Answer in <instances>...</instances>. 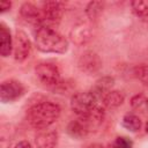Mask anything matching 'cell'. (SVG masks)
Segmentation results:
<instances>
[{
    "mask_svg": "<svg viewBox=\"0 0 148 148\" xmlns=\"http://www.w3.org/2000/svg\"><path fill=\"white\" fill-rule=\"evenodd\" d=\"M21 16L29 23L35 24L37 27L42 25L43 22V10L42 8H38L31 2H24L20 8Z\"/></svg>",
    "mask_w": 148,
    "mask_h": 148,
    "instance_id": "9",
    "label": "cell"
},
{
    "mask_svg": "<svg viewBox=\"0 0 148 148\" xmlns=\"http://www.w3.org/2000/svg\"><path fill=\"white\" fill-rule=\"evenodd\" d=\"M69 37L73 40V43H75L77 45H82L91 38V30L87 24L80 23L71 30Z\"/></svg>",
    "mask_w": 148,
    "mask_h": 148,
    "instance_id": "11",
    "label": "cell"
},
{
    "mask_svg": "<svg viewBox=\"0 0 148 148\" xmlns=\"http://www.w3.org/2000/svg\"><path fill=\"white\" fill-rule=\"evenodd\" d=\"M97 102L98 99L91 91H81L72 96L71 108L79 117H81L95 109L97 106Z\"/></svg>",
    "mask_w": 148,
    "mask_h": 148,
    "instance_id": "4",
    "label": "cell"
},
{
    "mask_svg": "<svg viewBox=\"0 0 148 148\" xmlns=\"http://www.w3.org/2000/svg\"><path fill=\"white\" fill-rule=\"evenodd\" d=\"M123 126L131 132H138L141 128V120L138 116L128 113L123 118Z\"/></svg>",
    "mask_w": 148,
    "mask_h": 148,
    "instance_id": "16",
    "label": "cell"
},
{
    "mask_svg": "<svg viewBox=\"0 0 148 148\" xmlns=\"http://www.w3.org/2000/svg\"><path fill=\"white\" fill-rule=\"evenodd\" d=\"M146 132H147V133H148V123H147V124H146Z\"/></svg>",
    "mask_w": 148,
    "mask_h": 148,
    "instance_id": "25",
    "label": "cell"
},
{
    "mask_svg": "<svg viewBox=\"0 0 148 148\" xmlns=\"http://www.w3.org/2000/svg\"><path fill=\"white\" fill-rule=\"evenodd\" d=\"M103 7H104V3L102 1H91L88 3L86 8V14L88 15L89 18H95L102 13Z\"/></svg>",
    "mask_w": 148,
    "mask_h": 148,
    "instance_id": "18",
    "label": "cell"
},
{
    "mask_svg": "<svg viewBox=\"0 0 148 148\" xmlns=\"http://www.w3.org/2000/svg\"><path fill=\"white\" fill-rule=\"evenodd\" d=\"M133 13L139 17H148V0H134L131 2Z\"/></svg>",
    "mask_w": 148,
    "mask_h": 148,
    "instance_id": "17",
    "label": "cell"
},
{
    "mask_svg": "<svg viewBox=\"0 0 148 148\" xmlns=\"http://www.w3.org/2000/svg\"><path fill=\"white\" fill-rule=\"evenodd\" d=\"M77 66L83 73L91 75V74L97 73L101 69L102 60L97 53H95L92 51H87V52L82 53L81 57L79 58Z\"/></svg>",
    "mask_w": 148,
    "mask_h": 148,
    "instance_id": "7",
    "label": "cell"
},
{
    "mask_svg": "<svg viewBox=\"0 0 148 148\" xmlns=\"http://www.w3.org/2000/svg\"><path fill=\"white\" fill-rule=\"evenodd\" d=\"M133 142L126 136H118L114 139L112 143L108 146V148H132Z\"/></svg>",
    "mask_w": 148,
    "mask_h": 148,
    "instance_id": "19",
    "label": "cell"
},
{
    "mask_svg": "<svg viewBox=\"0 0 148 148\" xmlns=\"http://www.w3.org/2000/svg\"><path fill=\"white\" fill-rule=\"evenodd\" d=\"M24 87L20 81L6 80L0 86V99L2 103H9L18 99L24 94Z\"/></svg>",
    "mask_w": 148,
    "mask_h": 148,
    "instance_id": "6",
    "label": "cell"
},
{
    "mask_svg": "<svg viewBox=\"0 0 148 148\" xmlns=\"http://www.w3.org/2000/svg\"><path fill=\"white\" fill-rule=\"evenodd\" d=\"M14 148H32V147H31V145H30L29 141H27V140H22V141H20L18 143H16Z\"/></svg>",
    "mask_w": 148,
    "mask_h": 148,
    "instance_id": "23",
    "label": "cell"
},
{
    "mask_svg": "<svg viewBox=\"0 0 148 148\" xmlns=\"http://www.w3.org/2000/svg\"><path fill=\"white\" fill-rule=\"evenodd\" d=\"M35 44L38 50L45 53H65L68 49V40L57 30L47 27H39L35 32Z\"/></svg>",
    "mask_w": 148,
    "mask_h": 148,
    "instance_id": "2",
    "label": "cell"
},
{
    "mask_svg": "<svg viewBox=\"0 0 148 148\" xmlns=\"http://www.w3.org/2000/svg\"><path fill=\"white\" fill-rule=\"evenodd\" d=\"M13 39L8 27L5 23L0 24V54L2 57H8L13 50Z\"/></svg>",
    "mask_w": 148,
    "mask_h": 148,
    "instance_id": "12",
    "label": "cell"
},
{
    "mask_svg": "<svg viewBox=\"0 0 148 148\" xmlns=\"http://www.w3.org/2000/svg\"><path fill=\"white\" fill-rule=\"evenodd\" d=\"M37 148H56L58 142V133L53 130H43L36 136Z\"/></svg>",
    "mask_w": 148,
    "mask_h": 148,
    "instance_id": "10",
    "label": "cell"
},
{
    "mask_svg": "<svg viewBox=\"0 0 148 148\" xmlns=\"http://www.w3.org/2000/svg\"><path fill=\"white\" fill-rule=\"evenodd\" d=\"M10 7H12V2L10 1H6V0L0 1V9H1V12H6V10L10 9Z\"/></svg>",
    "mask_w": 148,
    "mask_h": 148,
    "instance_id": "22",
    "label": "cell"
},
{
    "mask_svg": "<svg viewBox=\"0 0 148 148\" xmlns=\"http://www.w3.org/2000/svg\"><path fill=\"white\" fill-rule=\"evenodd\" d=\"M147 97H145L143 95H135L133 98H132V101H131V104H132V106L134 108V109H146V103H147Z\"/></svg>",
    "mask_w": 148,
    "mask_h": 148,
    "instance_id": "21",
    "label": "cell"
},
{
    "mask_svg": "<svg viewBox=\"0 0 148 148\" xmlns=\"http://www.w3.org/2000/svg\"><path fill=\"white\" fill-rule=\"evenodd\" d=\"M135 77H138L141 82L148 86V65H140L136 66L133 71Z\"/></svg>",
    "mask_w": 148,
    "mask_h": 148,
    "instance_id": "20",
    "label": "cell"
},
{
    "mask_svg": "<svg viewBox=\"0 0 148 148\" xmlns=\"http://www.w3.org/2000/svg\"><path fill=\"white\" fill-rule=\"evenodd\" d=\"M39 81L50 88H57L61 84V75L57 65L52 62H39L35 68Z\"/></svg>",
    "mask_w": 148,
    "mask_h": 148,
    "instance_id": "3",
    "label": "cell"
},
{
    "mask_svg": "<svg viewBox=\"0 0 148 148\" xmlns=\"http://www.w3.org/2000/svg\"><path fill=\"white\" fill-rule=\"evenodd\" d=\"M13 50H14V57L18 61H23L29 57L31 52V43L28 36L23 31L16 32L13 44Z\"/></svg>",
    "mask_w": 148,
    "mask_h": 148,
    "instance_id": "8",
    "label": "cell"
},
{
    "mask_svg": "<svg viewBox=\"0 0 148 148\" xmlns=\"http://www.w3.org/2000/svg\"><path fill=\"white\" fill-rule=\"evenodd\" d=\"M88 148H104V147H102L101 145H91V146H89Z\"/></svg>",
    "mask_w": 148,
    "mask_h": 148,
    "instance_id": "24",
    "label": "cell"
},
{
    "mask_svg": "<svg viewBox=\"0 0 148 148\" xmlns=\"http://www.w3.org/2000/svg\"><path fill=\"white\" fill-rule=\"evenodd\" d=\"M60 106L52 102H40L29 108L27 119L29 124L37 130H46L54 124L60 116Z\"/></svg>",
    "mask_w": 148,
    "mask_h": 148,
    "instance_id": "1",
    "label": "cell"
},
{
    "mask_svg": "<svg viewBox=\"0 0 148 148\" xmlns=\"http://www.w3.org/2000/svg\"><path fill=\"white\" fill-rule=\"evenodd\" d=\"M124 99H125V96L123 92H120L118 90H111L103 97L102 101L106 108L112 109V108H117V106L121 105Z\"/></svg>",
    "mask_w": 148,
    "mask_h": 148,
    "instance_id": "15",
    "label": "cell"
},
{
    "mask_svg": "<svg viewBox=\"0 0 148 148\" xmlns=\"http://www.w3.org/2000/svg\"><path fill=\"white\" fill-rule=\"evenodd\" d=\"M114 80L111 76H103L99 80H97L94 84V87L91 88V92L96 96L97 99H103V97L111 91V88L113 87Z\"/></svg>",
    "mask_w": 148,
    "mask_h": 148,
    "instance_id": "13",
    "label": "cell"
},
{
    "mask_svg": "<svg viewBox=\"0 0 148 148\" xmlns=\"http://www.w3.org/2000/svg\"><path fill=\"white\" fill-rule=\"evenodd\" d=\"M65 9V3L60 1H46L43 3V22L40 27L54 28L61 20ZM39 28V27H38Z\"/></svg>",
    "mask_w": 148,
    "mask_h": 148,
    "instance_id": "5",
    "label": "cell"
},
{
    "mask_svg": "<svg viewBox=\"0 0 148 148\" xmlns=\"http://www.w3.org/2000/svg\"><path fill=\"white\" fill-rule=\"evenodd\" d=\"M90 131L88 130L84 121L79 117L75 120H72L67 126V133L74 139H82L84 138Z\"/></svg>",
    "mask_w": 148,
    "mask_h": 148,
    "instance_id": "14",
    "label": "cell"
}]
</instances>
